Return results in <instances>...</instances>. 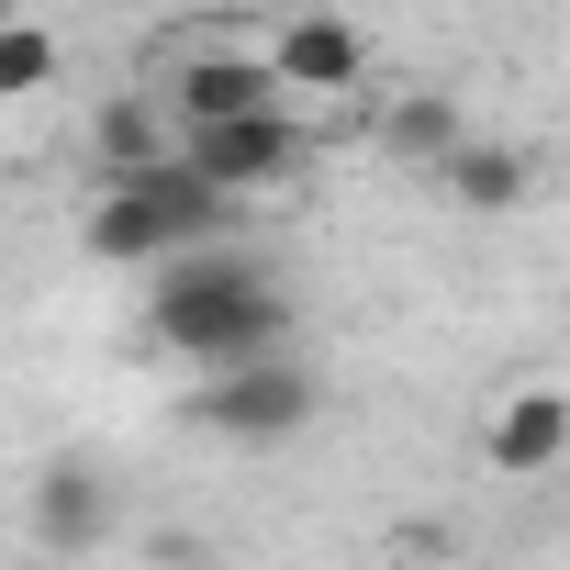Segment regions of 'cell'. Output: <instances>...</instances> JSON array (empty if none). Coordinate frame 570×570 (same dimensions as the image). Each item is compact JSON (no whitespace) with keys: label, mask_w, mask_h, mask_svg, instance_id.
Masks as SVG:
<instances>
[{"label":"cell","mask_w":570,"mask_h":570,"mask_svg":"<svg viewBox=\"0 0 570 570\" xmlns=\"http://www.w3.org/2000/svg\"><path fill=\"white\" fill-rule=\"evenodd\" d=\"M146 347L168 358H202V370H235V358H268L292 336V292H279V268L246 257V246H168L157 279H146Z\"/></svg>","instance_id":"6da1fadb"},{"label":"cell","mask_w":570,"mask_h":570,"mask_svg":"<svg viewBox=\"0 0 570 570\" xmlns=\"http://www.w3.org/2000/svg\"><path fill=\"white\" fill-rule=\"evenodd\" d=\"M325 403V381L292 358V347H268V358H235V370H202L190 392V425L224 436V448H279V436H303Z\"/></svg>","instance_id":"7a4b0ae2"},{"label":"cell","mask_w":570,"mask_h":570,"mask_svg":"<svg viewBox=\"0 0 570 570\" xmlns=\"http://www.w3.org/2000/svg\"><path fill=\"white\" fill-rule=\"evenodd\" d=\"M235 202H257V190H279V179H303L314 168V124L292 112V101H268V112H235V124H190L179 135Z\"/></svg>","instance_id":"3957f363"},{"label":"cell","mask_w":570,"mask_h":570,"mask_svg":"<svg viewBox=\"0 0 570 570\" xmlns=\"http://www.w3.org/2000/svg\"><path fill=\"white\" fill-rule=\"evenodd\" d=\"M168 101H179V135L190 124H235V112H268L279 101V68L246 57V46H190L179 79H168Z\"/></svg>","instance_id":"277c9868"},{"label":"cell","mask_w":570,"mask_h":570,"mask_svg":"<svg viewBox=\"0 0 570 570\" xmlns=\"http://www.w3.org/2000/svg\"><path fill=\"white\" fill-rule=\"evenodd\" d=\"M481 459H492L503 481H537V470H559V459H570V392H548V381L503 392V403H492V425H481Z\"/></svg>","instance_id":"5b68a950"},{"label":"cell","mask_w":570,"mask_h":570,"mask_svg":"<svg viewBox=\"0 0 570 570\" xmlns=\"http://www.w3.org/2000/svg\"><path fill=\"white\" fill-rule=\"evenodd\" d=\"M268 68H279V90H358L370 79V35L347 12H292L279 46H268Z\"/></svg>","instance_id":"8992f818"},{"label":"cell","mask_w":570,"mask_h":570,"mask_svg":"<svg viewBox=\"0 0 570 570\" xmlns=\"http://www.w3.org/2000/svg\"><path fill=\"white\" fill-rule=\"evenodd\" d=\"M101 537H112V481H101L90 459H46V470H35V548L79 559V548H101Z\"/></svg>","instance_id":"52a82bcc"},{"label":"cell","mask_w":570,"mask_h":570,"mask_svg":"<svg viewBox=\"0 0 570 570\" xmlns=\"http://www.w3.org/2000/svg\"><path fill=\"white\" fill-rule=\"evenodd\" d=\"M135 190L168 213V235H179V246H213V235H235V213H246V202H235V190H224L190 146H168L157 168H135Z\"/></svg>","instance_id":"ba28073f"},{"label":"cell","mask_w":570,"mask_h":570,"mask_svg":"<svg viewBox=\"0 0 570 570\" xmlns=\"http://www.w3.org/2000/svg\"><path fill=\"white\" fill-rule=\"evenodd\" d=\"M79 235H90V257H112V268H157V257L179 246V235H168V213H157L135 179H101V202H90V224H79Z\"/></svg>","instance_id":"9c48e42d"},{"label":"cell","mask_w":570,"mask_h":570,"mask_svg":"<svg viewBox=\"0 0 570 570\" xmlns=\"http://www.w3.org/2000/svg\"><path fill=\"white\" fill-rule=\"evenodd\" d=\"M436 179H448V202H459V213H514V202L537 190V157H525V146H503V135H470Z\"/></svg>","instance_id":"30bf717a"},{"label":"cell","mask_w":570,"mask_h":570,"mask_svg":"<svg viewBox=\"0 0 570 570\" xmlns=\"http://www.w3.org/2000/svg\"><path fill=\"white\" fill-rule=\"evenodd\" d=\"M157 157H168L157 101H146V90H112V101L90 112V168H101V179H135V168H157Z\"/></svg>","instance_id":"8fae6325"},{"label":"cell","mask_w":570,"mask_h":570,"mask_svg":"<svg viewBox=\"0 0 570 570\" xmlns=\"http://www.w3.org/2000/svg\"><path fill=\"white\" fill-rule=\"evenodd\" d=\"M392 157H414V168H448L459 146H470V124H459V101L448 90H414V101H392Z\"/></svg>","instance_id":"7c38bea8"},{"label":"cell","mask_w":570,"mask_h":570,"mask_svg":"<svg viewBox=\"0 0 570 570\" xmlns=\"http://www.w3.org/2000/svg\"><path fill=\"white\" fill-rule=\"evenodd\" d=\"M57 68H68V57H57V23H35V12L0 23V101H35Z\"/></svg>","instance_id":"4fadbf2b"}]
</instances>
